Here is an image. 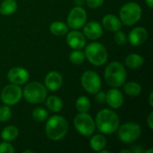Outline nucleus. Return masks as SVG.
I'll return each mask as SVG.
<instances>
[{"instance_id":"f257e3e1","label":"nucleus","mask_w":153,"mask_h":153,"mask_svg":"<svg viewBox=\"0 0 153 153\" xmlns=\"http://www.w3.org/2000/svg\"><path fill=\"white\" fill-rule=\"evenodd\" d=\"M119 123V117L115 111L104 108L97 114L95 125L100 133L111 134L117 131Z\"/></svg>"},{"instance_id":"f03ea898","label":"nucleus","mask_w":153,"mask_h":153,"mask_svg":"<svg viewBox=\"0 0 153 153\" xmlns=\"http://www.w3.org/2000/svg\"><path fill=\"white\" fill-rule=\"evenodd\" d=\"M46 134L51 141H60L68 132V123L61 116L50 117L46 124Z\"/></svg>"},{"instance_id":"7ed1b4c3","label":"nucleus","mask_w":153,"mask_h":153,"mask_svg":"<svg viewBox=\"0 0 153 153\" xmlns=\"http://www.w3.org/2000/svg\"><path fill=\"white\" fill-rule=\"evenodd\" d=\"M104 74L107 83L114 88L123 86L126 80V68L119 62H111L106 67Z\"/></svg>"},{"instance_id":"20e7f679","label":"nucleus","mask_w":153,"mask_h":153,"mask_svg":"<svg viewBox=\"0 0 153 153\" xmlns=\"http://www.w3.org/2000/svg\"><path fill=\"white\" fill-rule=\"evenodd\" d=\"M84 55L89 62L96 66L103 65L107 62L108 56L107 48L99 42H92L87 45Z\"/></svg>"},{"instance_id":"39448f33","label":"nucleus","mask_w":153,"mask_h":153,"mask_svg":"<svg viewBox=\"0 0 153 153\" xmlns=\"http://www.w3.org/2000/svg\"><path fill=\"white\" fill-rule=\"evenodd\" d=\"M47 94L48 91L45 85L37 82L28 83L22 91V96L27 102L31 104H40L44 102Z\"/></svg>"},{"instance_id":"423d86ee","label":"nucleus","mask_w":153,"mask_h":153,"mask_svg":"<svg viewBox=\"0 0 153 153\" xmlns=\"http://www.w3.org/2000/svg\"><path fill=\"white\" fill-rule=\"evenodd\" d=\"M142 7L135 2H128L124 4L119 11V17L122 24L133 26L141 20Z\"/></svg>"},{"instance_id":"0eeeda50","label":"nucleus","mask_w":153,"mask_h":153,"mask_svg":"<svg viewBox=\"0 0 153 153\" xmlns=\"http://www.w3.org/2000/svg\"><path fill=\"white\" fill-rule=\"evenodd\" d=\"M74 126L76 131L83 136L93 134L96 128L94 119L87 112H80L76 115L74 119Z\"/></svg>"},{"instance_id":"6e6552de","label":"nucleus","mask_w":153,"mask_h":153,"mask_svg":"<svg viewBox=\"0 0 153 153\" xmlns=\"http://www.w3.org/2000/svg\"><path fill=\"white\" fill-rule=\"evenodd\" d=\"M117 134L118 138L120 139L121 142L125 143H131L136 141L141 134H142V129L141 126L136 124V123H126L118 127L117 129Z\"/></svg>"},{"instance_id":"1a4fd4ad","label":"nucleus","mask_w":153,"mask_h":153,"mask_svg":"<svg viewBox=\"0 0 153 153\" xmlns=\"http://www.w3.org/2000/svg\"><path fill=\"white\" fill-rule=\"evenodd\" d=\"M22 97V90L20 85L17 84H8L1 91V100L4 105L13 106L17 104Z\"/></svg>"},{"instance_id":"9d476101","label":"nucleus","mask_w":153,"mask_h":153,"mask_svg":"<svg viewBox=\"0 0 153 153\" xmlns=\"http://www.w3.org/2000/svg\"><path fill=\"white\" fill-rule=\"evenodd\" d=\"M81 82L83 89L91 94H95L101 89V79L100 75L91 70L83 73L81 78Z\"/></svg>"},{"instance_id":"9b49d317","label":"nucleus","mask_w":153,"mask_h":153,"mask_svg":"<svg viewBox=\"0 0 153 153\" xmlns=\"http://www.w3.org/2000/svg\"><path fill=\"white\" fill-rule=\"evenodd\" d=\"M87 21V13L82 6L74 7L67 17V24L73 30H78L83 27Z\"/></svg>"},{"instance_id":"f8f14e48","label":"nucleus","mask_w":153,"mask_h":153,"mask_svg":"<svg viewBox=\"0 0 153 153\" xmlns=\"http://www.w3.org/2000/svg\"><path fill=\"white\" fill-rule=\"evenodd\" d=\"M7 78L11 83L22 85L29 81V72L22 67H13L7 73Z\"/></svg>"},{"instance_id":"ddd939ff","label":"nucleus","mask_w":153,"mask_h":153,"mask_svg":"<svg viewBox=\"0 0 153 153\" xmlns=\"http://www.w3.org/2000/svg\"><path fill=\"white\" fill-rule=\"evenodd\" d=\"M66 43L74 50L82 49L86 45V38L83 33L78 30H73L66 33Z\"/></svg>"},{"instance_id":"4468645a","label":"nucleus","mask_w":153,"mask_h":153,"mask_svg":"<svg viewBox=\"0 0 153 153\" xmlns=\"http://www.w3.org/2000/svg\"><path fill=\"white\" fill-rule=\"evenodd\" d=\"M83 35L91 40H96L103 35V28L98 22H89L83 25Z\"/></svg>"},{"instance_id":"2eb2a0df","label":"nucleus","mask_w":153,"mask_h":153,"mask_svg":"<svg viewBox=\"0 0 153 153\" xmlns=\"http://www.w3.org/2000/svg\"><path fill=\"white\" fill-rule=\"evenodd\" d=\"M148 39V31L143 27H136L133 29L128 35V41L132 46L138 47L143 45Z\"/></svg>"},{"instance_id":"dca6fc26","label":"nucleus","mask_w":153,"mask_h":153,"mask_svg":"<svg viewBox=\"0 0 153 153\" xmlns=\"http://www.w3.org/2000/svg\"><path fill=\"white\" fill-rule=\"evenodd\" d=\"M44 83H45V87L48 90L51 91H56L58 89H60V87L62 86L63 77L60 74V73L56 71H51L46 75Z\"/></svg>"},{"instance_id":"f3484780","label":"nucleus","mask_w":153,"mask_h":153,"mask_svg":"<svg viewBox=\"0 0 153 153\" xmlns=\"http://www.w3.org/2000/svg\"><path fill=\"white\" fill-rule=\"evenodd\" d=\"M106 102L111 108H119L124 103L123 93L117 89H111L106 93Z\"/></svg>"},{"instance_id":"a211bd4d","label":"nucleus","mask_w":153,"mask_h":153,"mask_svg":"<svg viewBox=\"0 0 153 153\" xmlns=\"http://www.w3.org/2000/svg\"><path fill=\"white\" fill-rule=\"evenodd\" d=\"M101 25L109 31H117L121 30L122 22L115 14H106L102 19Z\"/></svg>"},{"instance_id":"6ab92c4d","label":"nucleus","mask_w":153,"mask_h":153,"mask_svg":"<svg viewBox=\"0 0 153 153\" xmlns=\"http://www.w3.org/2000/svg\"><path fill=\"white\" fill-rule=\"evenodd\" d=\"M126 65L127 67L132 68V69H137L141 67L143 63L144 59L142 56L138 54H130L126 57Z\"/></svg>"},{"instance_id":"aec40b11","label":"nucleus","mask_w":153,"mask_h":153,"mask_svg":"<svg viewBox=\"0 0 153 153\" xmlns=\"http://www.w3.org/2000/svg\"><path fill=\"white\" fill-rule=\"evenodd\" d=\"M107 145V140L102 134H95L90 140V146L94 152H100Z\"/></svg>"},{"instance_id":"412c9836","label":"nucleus","mask_w":153,"mask_h":153,"mask_svg":"<svg viewBox=\"0 0 153 153\" xmlns=\"http://www.w3.org/2000/svg\"><path fill=\"white\" fill-rule=\"evenodd\" d=\"M19 135V130L13 126H8L3 129L1 133V138L5 142L14 141Z\"/></svg>"},{"instance_id":"4be33fe9","label":"nucleus","mask_w":153,"mask_h":153,"mask_svg":"<svg viewBox=\"0 0 153 153\" xmlns=\"http://www.w3.org/2000/svg\"><path fill=\"white\" fill-rule=\"evenodd\" d=\"M49 30L56 36H64L68 32V26L63 22H54L50 24Z\"/></svg>"},{"instance_id":"5701e85b","label":"nucleus","mask_w":153,"mask_h":153,"mask_svg":"<svg viewBox=\"0 0 153 153\" xmlns=\"http://www.w3.org/2000/svg\"><path fill=\"white\" fill-rule=\"evenodd\" d=\"M48 108L52 112H59L63 108V101L56 96H49L46 101Z\"/></svg>"},{"instance_id":"b1692460","label":"nucleus","mask_w":153,"mask_h":153,"mask_svg":"<svg viewBox=\"0 0 153 153\" xmlns=\"http://www.w3.org/2000/svg\"><path fill=\"white\" fill-rule=\"evenodd\" d=\"M17 9V3L15 0H4L0 4V13L3 15H10Z\"/></svg>"},{"instance_id":"393cba45","label":"nucleus","mask_w":153,"mask_h":153,"mask_svg":"<svg viewBox=\"0 0 153 153\" xmlns=\"http://www.w3.org/2000/svg\"><path fill=\"white\" fill-rule=\"evenodd\" d=\"M124 91L130 97H137L142 92V87L135 82H129L124 83Z\"/></svg>"},{"instance_id":"a878e982","label":"nucleus","mask_w":153,"mask_h":153,"mask_svg":"<svg viewBox=\"0 0 153 153\" xmlns=\"http://www.w3.org/2000/svg\"><path fill=\"white\" fill-rule=\"evenodd\" d=\"M75 107L79 112H87L91 108V101L86 96H80L76 100Z\"/></svg>"},{"instance_id":"bb28decb","label":"nucleus","mask_w":153,"mask_h":153,"mask_svg":"<svg viewBox=\"0 0 153 153\" xmlns=\"http://www.w3.org/2000/svg\"><path fill=\"white\" fill-rule=\"evenodd\" d=\"M85 59H86V57H85L84 52H82V49L74 50L71 52V54L69 56V60L74 65H81L85 61Z\"/></svg>"},{"instance_id":"cd10ccee","label":"nucleus","mask_w":153,"mask_h":153,"mask_svg":"<svg viewBox=\"0 0 153 153\" xmlns=\"http://www.w3.org/2000/svg\"><path fill=\"white\" fill-rule=\"evenodd\" d=\"M48 112L46 111L45 108H36L33 111H32V117L39 122H42L48 119Z\"/></svg>"},{"instance_id":"c85d7f7f","label":"nucleus","mask_w":153,"mask_h":153,"mask_svg":"<svg viewBox=\"0 0 153 153\" xmlns=\"http://www.w3.org/2000/svg\"><path fill=\"white\" fill-rule=\"evenodd\" d=\"M12 111L9 108V106L4 105L0 107V121L1 122H6L11 118Z\"/></svg>"},{"instance_id":"c756f323","label":"nucleus","mask_w":153,"mask_h":153,"mask_svg":"<svg viewBox=\"0 0 153 153\" xmlns=\"http://www.w3.org/2000/svg\"><path fill=\"white\" fill-rule=\"evenodd\" d=\"M114 39L116 41L117 44L122 46V45H125L127 41V37L126 35L125 32H123L122 30H117L115 31V35H114Z\"/></svg>"},{"instance_id":"7c9ffc66","label":"nucleus","mask_w":153,"mask_h":153,"mask_svg":"<svg viewBox=\"0 0 153 153\" xmlns=\"http://www.w3.org/2000/svg\"><path fill=\"white\" fill-rule=\"evenodd\" d=\"M14 149L10 142H3L0 143V153H13Z\"/></svg>"},{"instance_id":"2f4dec72","label":"nucleus","mask_w":153,"mask_h":153,"mask_svg":"<svg viewBox=\"0 0 153 153\" xmlns=\"http://www.w3.org/2000/svg\"><path fill=\"white\" fill-rule=\"evenodd\" d=\"M85 3L90 8H98L101 6L104 3V0H85Z\"/></svg>"},{"instance_id":"473e14b6","label":"nucleus","mask_w":153,"mask_h":153,"mask_svg":"<svg viewBox=\"0 0 153 153\" xmlns=\"http://www.w3.org/2000/svg\"><path fill=\"white\" fill-rule=\"evenodd\" d=\"M95 100L98 103L102 104L104 102H106V93L103 91H98L97 93H95Z\"/></svg>"},{"instance_id":"72a5a7b5","label":"nucleus","mask_w":153,"mask_h":153,"mask_svg":"<svg viewBox=\"0 0 153 153\" xmlns=\"http://www.w3.org/2000/svg\"><path fill=\"white\" fill-rule=\"evenodd\" d=\"M147 124L150 127V129H153V112H151L147 117Z\"/></svg>"},{"instance_id":"f704fd0d","label":"nucleus","mask_w":153,"mask_h":153,"mask_svg":"<svg viewBox=\"0 0 153 153\" xmlns=\"http://www.w3.org/2000/svg\"><path fill=\"white\" fill-rule=\"evenodd\" d=\"M131 151H132V152L134 153H143L144 152L143 149V147L142 146H139V145H135Z\"/></svg>"},{"instance_id":"c9c22d12","label":"nucleus","mask_w":153,"mask_h":153,"mask_svg":"<svg viewBox=\"0 0 153 153\" xmlns=\"http://www.w3.org/2000/svg\"><path fill=\"white\" fill-rule=\"evenodd\" d=\"M74 4L77 6H82L85 4V0H74Z\"/></svg>"},{"instance_id":"e433bc0d","label":"nucleus","mask_w":153,"mask_h":153,"mask_svg":"<svg viewBox=\"0 0 153 153\" xmlns=\"http://www.w3.org/2000/svg\"><path fill=\"white\" fill-rule=\"evenodd\" d=\"M152 97H153V92H151V93H150V98H149V103H150V106H151V107H153Z\"/></svg>"},{"instance_id":"4c0bfd02","label":"nucleus","mask_w":153,"mask_h":153,"mask_svg":"<svg viewBox=\"0 0 153 153\" xmlns=\"http://www.w3.org/2000/svg\"><path fill=\"white\" fill-rule=\"evenodd\" d=\"M146 4H148V6L150 8H152L153 7V0H145Z\"/></svg>"},{"instance_id":"58836bf2","label":"nucleus","mask_w":153,"mask_h":153,"mask_svg":"<svg viewBox=\"0 0 153 153\" xmlns=\"http://www.w3.org/2000/svg\"><path fill=\"white\" fill-rule=\"evenodd\" d=\"M120 152L121 153H133L131 150H122Z\"/></svg>"},{"instance_id":"ea45409f","label":"nucleus","mask_w":153,"mask_h":153,"mask_svg":"<svg viewBox=\"0 0 153 153\" xmlns=\"http://www.w3.org/2000/svg\"><path fill=\"white\" fill-rule=\"evenodd\" d=\"M100 152V153H109V151H107V150H104V149H103V150H101Z\"/></svg>"},{"instance_id":"a19ab883","label":"nucleus","mask_w":153,"mask_h":153,"mask_svg":"<svg viewBox=\"0 0 153 153\" xmlns=\"http://www.w3.org/2000/svg\"><path fill=\"white\" fill-rule=\"evenodd\" d=\"M26 152L32 153V152H32V151H30V150H27V151H23V153H26Z\"/></svg>"},{"instance_id":"79ce46f5","label":"nucleus","mask_w":153,"mask_h":153,"mask_svg":"<svg viewBox=\"0 0 153 153\" xmlns=\"http://www.w3.org/2000/svg\"><path fill=\"white\" fill-rule=\"evenodd\" d=\"M153 152L152 149H150V150H148V151H146L145 152H146V153H151V152Z\"/></svg>"}]
</instances>
